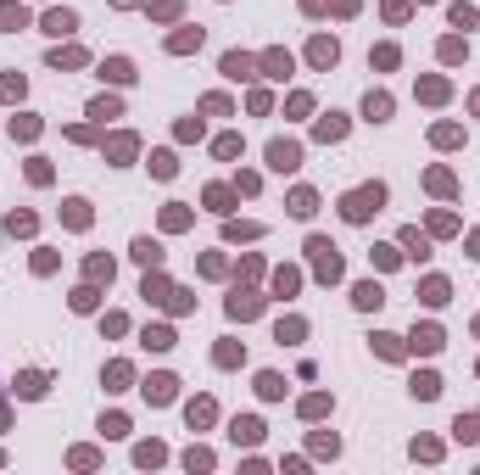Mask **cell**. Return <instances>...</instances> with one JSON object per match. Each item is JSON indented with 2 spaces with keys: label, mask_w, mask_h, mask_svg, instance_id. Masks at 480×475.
I'll list each match as a JSON object with an SVG mask.
<instances>
[{
  "label": "cell",
  "mask_w": 480,
  "mask_h": 475,
  "mask_svg": "<svg viewBox=\"0 0 480 475\" xmlns=\"http://www.w3.org/2000/svg\"><path fill=\"white\" fill-rule=\"evenodd\" d=\"M274 291H279V297H291V291H296V274H291V269H279V280H274Z\"/></svg>",
  "instance_id": "cell-43"
},
{
  "label": "cell",
  "mask_w": 480,
  "mask_h": 475,
  "mask_svg": "<svg viewBox=\"0 0 480 475\" xmlns=\"http://www.w3.org/2000/svg\"><path fill=\"white\" fill-rule=\"evenodd\" d=\"M229 436H235V442H246V448H251V442L263 436V425H257V419L246 414V419H235V425H229Z\"/></svg>",
  "instance_id": "cell-14"
},
{
  "label": "cell",
  "mask_w": 480,
  "mask_h": 475,
  "mask_svg": "<svg viewBox=\"0 0 480 475\" xmlns=\"http://www.w3.org/2000/svg\"><path fill=\"white\" fill-rule=\"evenodd\" d=\"M308 56H313V68H335L341 45H335V39H313V51H308Z\"/></svg>",
  "instance_id": "cell-11"
},
{
  "label": "cell",
  "mask_w": 480,
  "mask_h": 475,
  "mask_svg": "<svg viewBox=\"0 0 480 475\" xmlns=\"http://www.w3.org/2000/svg\"><path fill=\"white\" fill-rule=\"evenodd\" d=\"M408 341H413V352H441V330H436V324H424V330H413Z\"/></svg>",
  "instance_id": "cell-10"
},
{
  "label": "cell",
  "mask_w": 480,
  "mask_h": 475,
  "mask_svg": "<svg viewBox=\"0 0 480 475\" xmlns=\"http://www.w3.org/2000/svg\"><path fill=\"white\" fill-rule=\"evenodd\" d=\"M240 358H246V352H240V347H235V341H224V347H218V364H224V369H235V364H240Z\"/></svg>",
  "instance_id": "cell-39"
},
{
  "label": "cell",
  "mask_w": 480,
  "mask_h": 475,
  "mask_svg": "<svg viewBox=\"0 0 480 475\" xmlns=\"http://www.w3.org/2000/svg\"><path fill=\"white\" fill-rule=\"evenodd\" d=\"M89 118H95V123H106V118H118V101H106V95H101V101H89Z\"/></svg>",
  "instance_id": "cell-26"
},
{
  "label": "cell",
  "mask_w": 480,
  "mask_h": 475,
  "mask_svg": "<svg viewBox=\"0 0 480 475\" xmlns=\"http://www.w3.org/2000/svg\"><path fill=\"white\" fill-rule=\"evenodd\" d=\"M11 135H17V140H34V135H39V118H11Z\"/></svg>",
  "instance_id": "cell-27"
},
{
  "label": "cell",
  "mask_w": 480,
  "mask_h": 475,
  "mask_svg": "<svg viewBox=\"0 0 480 475\" xmlns=\"http://www.w3.org/2000/svg\"><path fill=\"white\" fill-rule=\"evenodd\" d=\"M23 23H28V11H23V6H6V0H0V28H23Z\"/></svg>",
  "instance_id": "cell-23"
},
{
  "label": "cell",
  "mask_w": 480,
  "mask_h": 475,
  "mask_svg": "<svg viewBox=\"0 0 480 475\" xmlns=\"http://www.w3.org/2000/svg\"><path fill=\"white\" fill-rule=\"evenodd\" d=\"M291 213H296V218H313V213H319V196H313V190H296V196H291Z\"/></svg>",
  "instance_id": "cell-16"
},
{
  "label": "cell",
  "mask_w": 480,
  "mask_h": 475,
  "mask_svg": "<svg viewBox=\"0 0 480 475\" xmlns=\"http://www.w3.org/2000/svg\"><path fill=\"white\" fill-rule=\"evenodd\" d=\"M68 224H73V230L89 224V202H68Z\"/></svg>",
  "instance_id": "cell-35"
},
{
  "label": "cell",
  "mask_w": 480,
  "mask_h": 475,
  "mask_svg": "<svg viewBox=\"0 0 480 475\" xmlns=\"http://www.w3.org/2000/svg\"><path fill=\"white\" fill-rule=\"evenodd\" d=\"M453 436H458V442H475V436H480V419H464V414H458V419H453Z\"/></svg>",
  "instance_id": "cell-24"
},
{
  "label": "cell",
  "mask_w": 480,
  "mask_h": 475,
  "mask_svg": "<svg viewBox=\"0 0 480 475\" xmlns=\"http://www.w3.org/2000/svg\"><path fill=\"white\" fill-rule=\"evenodd\" d=\"M213 414H218V408H213V397H196V402L184 408V419H190V431H201V425H213Z\"/></svg>",
  "instance_id": "cell-5"
},
{
  "label": "cell",
  "mask_w": 480,
  "mask_h": 475,
  "mask_svg": "<svg viewBox=\"0 0 480 475\" xmlns=\"http://www.w3.org/2000/svg\"><path fill=\"white\" fill-rule=\"evenodd\" d=\"M374 352H380V358H402V341L397 335H374Z\"/></svg>",
  "instance_id": "cell-33"
},
{
  "label": "cell",
  "mask_w": 480,
  "mask_h": 475,
  "mask_svg": "<svg viewBox=\"0 0 480 475\" xmlns=\"http://www.w3.org/2000/svg\"><path fill=\"white\" fill-rule=\"evenodd\" d=\"M123 381H129V364H106V392H123Z\"/></svg>",
  "instance_id": "cell-30"
},
{
  "label": "cell",
  "mask_w": 480,
  "mask_h": 475,
  "mask_svg": "<svg viewBox=\"0 0 480 475\" xmlns=\"http://www.w3.org/2000/svg\"><path fill=\"white\" fill-rule=\"evenodd\" d=\"M146 297H151V302H168L173 291H168V280H146Z\"/></svg>",
  "instance_id": "cell-42"
},
{
  "label": "cell",
  "mask_w": 480,
  "mask_h": 475,
  "mask_svg": "<svg viewBox=\"0 0 480 475\" xmlns=\"http://www.w3.org/2000/svg\"><path fill=\"white\" fill-rule=\"evenodd\" d=\"M380 202H386V185H363V190H352V196L341 202V218H346V224H369V218L380 213Z\"/></svg>",
  "instance_id": "cell-1"
},
{
  "label": "cell",
  "mask_w": 480,
  "mask_h": 475,
  "mask_svg": "<svg viewBox=\"0 0 480 475\" xmlns=\"http://www.w3.org/2000/svg\"><path fill=\"white\" fill-rule=\"evenodd\" d=\"M424 302L441 308V302H447V280H424Z\"/></svg>",
  "instance_id": "cell-29"
},
{
  "label": "cell",
  "mask_w": 480,
  "mask_h": 475,
  "mask_svg": "<svg viewBox=\"0 0 480 475\" xmlns=\"http://www.w3.org/2000/svg\"><path fill=\"white\" fill-rule=\"evenodd\" d=\"M73 28H79V17H73V11H45V34H56V39H62V34H73Z\"/></svg>",
  "instance_id": "cell-7"
},
{
  "label": "cell",
  "mask_w": 480,
  "mask_h": 475,
  "mask_svg": "<svg viewBox=\"0 0 480 475\" xmlns=\"http://www.w3.org/2000/svg\"><path fill=\"white\" fill-rule=\"evenodd\" d=\"M134 464H162V448H157V442H146V448H134Z\"/></svg>",
  "instance_id": "cell-40"
},
{
  "label": "cell",
  "mask_w": 480,
  "mask_h": 475,
  "mask_svg": "<svg viewBox=\"0 0 480 475\" xmlns=\"http://www.w3.org/2000/svg\"><path fill=\"white\" fill-rule=\"evenodd\" d=\"M73 308H79V314H89V308H95V291H89V285H84V291H73Z\"/></svg>",
  "instance_id": "cell-45"
},
{
  "label": "cell",
  "mask_w": 480,
  "mask_h": 475,
  "mask_svg": "<svg viewBox=\"0 0 480 475\" xmlns=\"http://www.w3.org/2000/svg\"><path fill=\"white\" fill-rule=\"evenodd\" d=\"M352 302H358V308H380V302H386V291H380L374 280H363V285H352Z\"/></svg>",
  "instance_id": "cell-9"
},
{
  "label": "cell",
  "mask_w": 480,
  "mask_h": 475,
  "mask_svg": "<svg viewBox=\"0 0 480 475\" xmlns=\"http://www.w3.org/2000/svg\"><path fill=\"white\" fill-rule=\"evenodd\" d=\"M140 392H146V402H173V392H179V381H173V375H151V381H146Z\"/></svg>",
  "instance_id": "cell-4"
},
{
  "label": "cell",
  "mask_w": 480,
  "mask_h": 475,
  "mask_svg": "<svg viewBox=\"0 0 480 475\" xmlns=\"http://www.w3.org/2000/svg\"><path fill=\"white\" fill-rule=\"evenodd\" d=\"M257 392L263 397H285V381H279V375H257Z\"/></svg>",
  "instance_id": "cell-34"
},
{
  "label": "cell",
  "mask_w": 480,
  "mask_h": 475,
  "mask_svg": "<svg viewBox=\"0 0 480 475\" xmlns=\"http://www.w3.org/2000/svg\"><path fill=\"white\" fill-rule=\"evenodd\" d=\"M101 436H129V419H123V414H106V419H101Z\"/></svg>",
  "instance_id": "cell-31"
},
{
  "label": "cell",
  "mask_w": 480,
  "mask_h": 475,
  "mask_svg": "<svg viewBox=\"0 0 480 475\" xmlns=\"http://www.w3.org/2000/svg\"><path fill=\"white\" fill-rule=\"evenodd\" d=\"M173 168H179L173 152H157V157H151V173H157V179H173Z\"/></svg>",
  "instance_id": "cell-32"
},
{
  "label": "cell",
  "mask_w": 480,
  "mask_h": 475,
  "mask_svg": "<svg viewBox=\"0 0 480 475\" xmlns=\"http://www.w3.org/2000/svg\"><path fill=\"white\" fill-rule=\"evenodd\" d=\"M257 308H263V302H257L251 291H235V297H229V319H251Z\"/></svg>",
  "instance_id": "cell-12"
},
{
  "label": "cell",
  "mask_w": 480,
  "mask_h": 475,
  "mask_svg": "<svg viewBox=\"0 0 480 475\" xmlns=\"http://www.w3.org/2000/svg\"><path fill=\"white\" fill-rule=\"evenodd\" d=\"M308 252H313V269H319V280H341V252H335L324 235L308 240Z\"/></svg>",
  "instance_id": "cell-2"
},
{
  "label": "cell",
  "mask_w": 480,
  "mask_h": 475,
  "mask_svg": "<svg viewBox=\"0 0 480 475\" xmlns=\"http://www.w3.org/2000/svg\"><path fill=\"white\" fill-rule=\"evenodd\" d=\"M402 246H408V257H419V263L430 257V240L419 235V230H402Z\"/></svg>",
  "instance_id": "cell-18"
},
{
  "label": "cell",
  "mask_w": 480,
  "mask_h": 475,
  "mask_svg": "<svg viewBox=\"0 0 480 475\" xmlns=\"http://www.w3.org/2000/svg\"><path fill=\"white\" fill-rule=\"evenodd\" d=\"M45 386H51V375H39V369L17 375V397H45Z\"/></svg>",
  "instance_id": "cell-6"
},
{
  "label": "cell",
  "mask_w": 480,
  "mask_h": 475,
  "mask_svg": "<svg viewBox=\"0 0 480 475\" xmlns=\"http://www.w3.org/2000/svg\"><path fill=\"white\" fill-rule=\"evenodd\" d=\"M341 135H346V118H341V112L319 118V140H341Z\"/></svg>",
  "instance_id": "cell-17"
},
{
  "label": "cell",
  "mask_w": 480,
  "mask_h": 475,
  "mask_svg": "<svg viewBox=\"0 0 480 475\" xmlns=\"http://www.w3.org/2000/svg\"><path fill=\"white\" fill-rule=\"evenodd\" d=\"M134 257H140L146 269H157V263H162V246H157V240H134Z\"/></svg>",
  "instance_id": "cell-21"
},
{
  "label": "cell",
  "mask_w": 480,
  "mask_h": 475,
  "mask_svg": "<svg viewBox=\"0 0 480 475\" xmlns=\"http://www.w3.org/2000/svg\"><path fill=\"white\" fill-rule=\"evenodd\" d=\"M140 341H146L151 352H168V347H173V330H162V324H151V330H146Z\"/></svg>",
  "instance_id": "cell-19"
},
{
  "label": "cell",
  "mask_w": 480,
  "mask_h": 475,
  "mask_svg": "<svg viewBox=\"0 0 480 475\" xmlns=\"http://www.w3.org/2000/svg\"><path fill=\"white\" fill-rule=\"evenodd\" d=\"M302 414H308V419H319V414H329V397H308V402H302Z\"/></svg>",
  "instance_id": "cell-41"
},
{
  "label": "cell",
  "mask_w": 480,
  "mask_h": 475,
  "mask_svg": "<svg viewBox=\"0 0 480 475\" xmlns=\"http://www.w3.org/2000/svg\"><path fill=\"white\" fill-rule=\"evenodd\" d=\"M263 68H268V79H285V73H291V56H285V51H268Z\"/></svg>",
  "instance_id": "cell-20"
},
{
  "label": "cell",
  "mask_w": 480,
  "mask_h": 475,
  "mask_svg": "<svg viewBox=\"0 0 480 475\" xmlns=\"http://www.w3.org/2000/svg\"><path fill=\"white\" fill-rule=\"evenodd\" d=\"M363 112H369V123H386V118H391V95H380V90H369V101H363Z\"/></svg>",
  "instance_id": "cell-8"
},
{
  "label": "cell",
  "mask_w": 480,
  "mask_h": 475,
  "mask_svg": "<svg viewBox=\"0 0 480 475\" xmlns=\"http://www.w3.org/2000/svg\"><path fill=\"white\" fill-rule=\"evenodd\" d=\"M84 51H51V68H79Z\"/></svg>",
  "instance_id": "cell-38"
},
{
  "label": "cell",
  "mask_w": 480,
  "mask_h": 475,
  "mask_svg": "<svg viewBox=\"0 0 480 475\" xmlns=\"http://www.w3.org/2000/svg\"><path fill=\"white\" fill-rule=\"evenodd\" d=\"M453 23H458V28H475L480 11H475V6H453Z\"/></svg>",
  "instance_id": "cell-37"
},
{
  "label": "cell",
  "mask_w": 480,
  "mask_h": 475,
  "mask_svg": "<svg viewBox=\"0 0 480 475\" xmlns=\"http://www.w3.org/2000/svg\"><path fill=\"white\" fill-rule=\"evenodd\" d=\"M28 179H34V185H45V179H51V168H45V157H34V162H28Z\"/></svg>",
  "instance_id": "cell-44"
},
{
  "label": "cell",
  "mask_w": 480,
  "mask_h": 475,
  "mask_svg": "<svg viewBox=\"0 0 480 475\" xmlns=\"http://www.w3.org/2000/svg\"><path fill=\"white\" fill-rule=\"evenodd\" d=\"M224 235H229V240H251V235H257V224H229Z\"/></svg>",
  "instance_id": "cell-46"
},
{
  "label": "cell",
  "mask_w": 480,
  "mask_h": 475,
  "mask_svg": "<svg viewBox=\"0 0 480 475\" xmlns=\"http://www.w3.org/2000/svg\"><path fill=\"white\" fill-rule=\"evenodd\" d=\"M224 79H251V56L229 51V56H224Z\"/></svg>",
  "instance_id": "cell-15"
},
{
  "label": "cell",
  "mask_w": 480,
  "mask_h": 475,
  "mask_svg": "<svg viewBox=\"0 0 480 475\" xmlns=\"http://www.w3.org/2000/svg\"><path fill=\"white\" fill-rule=\"evenodd\" d=\"M101 73H106L112 84H129V79H134V62H129V56H112V62H106Z\"/></svg>",
  "instance_id": "cell-13"
},
{
  "label": "cell",
  "mask_w": 480,
  "mask_h": 475,
  "mask_svg": "<svg viewBox=\"0 0 480 475\" xmlns=\"http://www.w3.org/2000/svg\"><path fill=\"white\" fill-rule=\"evenodd\" d=\"M268 168H274V173H296V168H302V146H296V140H274V146H268Z\"/></svg>",
  "instance_id": "cell-3"
},
{
  "label": "cell",
  "mask_w": 480,
  "mask_h": 475,
  "mask_svg": "<svg viewBox=\"0 0 480 475\" xmlns=\"http://www.w3.org/2000/svg\"><path fill=\"white\" fill-rule=\"evenodd\" d=\"M436 392H441V381H436V375H413V397H424V402H430Z\"/></svg>",
  "instance_id": "cell-25"
},
{
  "label": "cell",
  "mask_w": 480,
  "mask_h": 475,
  "mask_svg": "<svg viewBox=\"0 0 480 475\" xmlns=\"http://www.w3.org/2000/svg\"><path fill=\"white\" fill-rule=\"evenodd\" d=\"M196 45H201V28H184V34L168 39V51H196Z\"/></svg>",
  "instance_id": "cell-22"
},
{
  "label": "cell",
  "mask_w": 480,
  "mask_h": 475,
  "mask_svg": "<svg viewBox=\"0 0 480 475\" xmlns=\"http://www.w3.org/2000/svg\"><path fill=\"white\" fill-rule=\"evenodd\" d=\"M6 230H11V235H34V213H11Z\"/></svg>",
  "instance_id": "cell-28"
},
{
  "label": "cell",
  "mask_w": 480,
  "mask_h": 475,
  "mask_svg": "<svg viewBox=\"0 0 480 475\" xmlns=\"http://www.w3.org/2000/svg\"><path fill=\"white\" fill-rule=\"evenodd\" d=\"M207 464H213L207 448H190V453H184V470H207Z\"/></svg>",
  "instance_id": "cell-36"
}]
</instances>
